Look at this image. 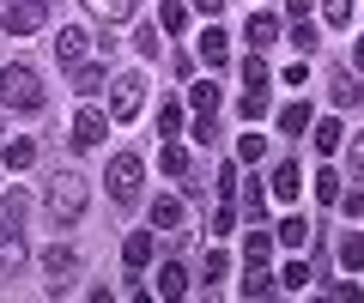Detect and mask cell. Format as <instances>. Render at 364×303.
Instances as JSON below:
<instances>
[{"label": "cell", "instance_id": "obj_1", "mask_svg": "<svg viewBox=\"0 0 364 303\" xmlns=\"http://www.w3.org/2000/svg\"><path fill=\"white\" fill-rule=\"evenodd\" d=\"M85 200H91V182L79 170H55L49 188H43V206H49L55 231H73V224L85 219Z\"/></svg>", "mask_w": 364, "mask_h": 303}, {"label": "cell", "instance_id": "obj_2", "mask_svg": "<svg viewBox=\"0 0 364 303\" xmlns=\"http://www.w3.org/2000/svg\"><path fill=\"white\" fill-rule=\"evenodd\" d=\"M0 104L18 109V116H37V109H43V79H37V67H25V61L6 67V73H0Z\"/></svg>", "mask_w": 364, "mask_h": 303}, {"label": "cell", "instance_id": "obj_3", "mask_svg": "<svg viewBox=\"0 0 364 303\" xmlns=\"http://www.w3.org/2000/svg\"><path fill=\"white\" fill-rule=\"evenodd\" d=\"M140 176H146V164H140V152H116V158H109V200H116V206H134V200H140Z\"/></svg>", "mask_w": 364, "mask_h": 303}, {"label": "cell", "instance_id": "obj_4", "mask_svg": "<svg viewBox=\"0 0 364 303\" xmlns=\"http://www.w3.org/2000/svg\"><path fill=\"white\" fill-rule=\"evenodd\" d=\"M18 219H25V194H6L0 200V267H18L25 261V237H18Z\"/></svg>", "mask_w": 364, "mask_h": 303}, {"label": "cell", "instance_id": "obj_5", "mask_svg": "<svg viewBox=\"0 0 364 303\" xmlns=\"http://www.w3.org/2000/svg\"><path fill=\"white\" fill-rule=\"evenodd\" d=\"M140 109H146V79H140V73H116V79H109V116L134 121Z\"/></svg>", "mask_w": 364, "mask_h": 303}, {"label": "cell", "instance_id": "obj_6", "mask_svg": "<svg viewBox=\"0 0 364 303\" xmlns=\"http://www.w3.org/2000/svg\"><path fill=\"white\" fill-rule=\"evenodd\" d=\"M49 25V0H6V37H31Z\"/></svg>", "mask_w": 364, "mask_h": 303}, {"label": "cell", "instance_id": "obj_7", "mask_svg": "<svg viewBox=\"0 0 364 303\" xmlns=\"http://www.w3.org/2000/svg\"><path fill=\"white\" fill-rule=\"evenodd\" d=\"M109 121H116L109 109H79V116H73V145H85V152H91V145H104Z\"/></svg>", "mask_w": 364, "mask_h": 303}, {"label": "cell", "instance_id": "obj_8", "mask_svg": "<svg viewBox=\"0 0 364 303\" xmlns=\"http://www.w3.org/2000/svg\"><path fill=\"white\" fill-rule=\"evenodd\" d=\"M152 249H158V237H152V231H128V243H122V261H128L134 273H140V267L152 261Z\"/></svg>", "mask_w": 364, "mask_h": 303}, {"label": "cell", "instance_id": "obj_9", "mask_svg": "<svg viewBox=\"0 0 364 303\" xmlns=\"http://www.w3.org/2000/svg\"><path fill=\"white\" fill-rule=\"evenodd\" d=\"M249 49H267V43H279V13H249Z\"/></svg>", "mask_w": 364, "mask_h": 303}, {"label": "cell", "instance_id": "obj_10", "mask_svg": "<svg viewBox=\"0 0 364 303\" xmlns=\"http://www.w3.org/2000/svg\"><path fill=\"white\" fill-rule=\"evenodd\" d=\"M91 18H104V25H122V18H134V6L140 0H79Z\"/></svg>", "mask_w": 364, "mask_h": 303}, {"label": "cell", "instance_id": "obj_11", "mask_svg": "<svg viewBox=\"0 0 364 303\" xmlns=\"http://www.w3.org/2000/svg\"><path fill=\"white\" fill-rule=\"evenodd\" d=\"M340 133H346V128H340L334 116H328V121H310V145L322 152V158H334V152H340Z\"/></svg>", "mask_w": 364, "mask_h": 303}, {"label": "cell", "instance_id": "obj_12", "mask_svg": "<svg viewBox=\"0 0 364 303\" xmlns=\"http://www.w3.org/2000/svg\"><path fill=\"white\" fill-rule=\"evenodd\" d=\"M43 267H49V279H55V291L67 285V279H73V249H61V243H55V249H43Z\"/></svg>", "mask_w": 364, "mask_h": 303}, {"label": "cell", "instance_id": "obj_13", "mask_svg": "<svg viewBox=\"0 0 364 303\" xmlns=\"http://www.w3.org/2000/svg\"><path fill=\"white\" fill-rule=\"evenodd\" d=\"M0 158H6V170H31V164H37V140H25V133H13Z\"/></svg>", "mask_w": 364, "mask_h": 303}, {"label": "cell", "instance_id": "obj_14", "mask_svg": "<svg viewBox=\"0 0 364 303\" xmlns=\"http://www.w3.org/2000/svg\"><path fill=\"white\" fill-rule=\"evenodd\" d=\"M79 55H85V31L61 25V31H55V61H79Z\"/></svg>", "mask_w": 364, "mask_h": 303}, {"label": "cell", "instance_id": "obj_15", "mask_svg": "<svg viewBox=\"0 0 364 303\" xmlns=\"http://www.w3.org/2000/svg\"><path fill=\"white\" fill-rule=\"evenodd\" d=\"M200 61H207V67H225V61H231V43H225L219 25H207V37H200Z\"/></svg>", "mask_w": 364, "mask_h": 303}, {"label": "cell", "instance_id": "obj_16", "mask_svg": "<svg viewBox=\"0 0 364 303\" xmlns=\"http://www.w3.org/2000/svg\"><path fill=\"white\" fill-rule=\"evenodd\" d=\"M267 85H273V79H267ZM267 85H243V97H237V109H243L249 121H261V116H267V104H273V92H267Z\"/></svg>", "mask_w": 364, "mask_h": 303}, {"label": "cell", "instance_id": "obj_17", "mask_svg": "<svg viewBox=\"0 0 364 303\" xmlns=\"http://www.w3.org/2000/svg\"><path fill=\"white\" fill-rule=\"evenodd\" d=\"M310 104H286V109H279V133H291V140H304V133H310Z\"/></svg>", "mask_w": 364, "mask_h": 303}, {"label": "cell", "instance_id": "obj_18", "mask_svg": "<svg viewBox=\"0 0 364 303\" xmlns=\"http://www.w3.org/2000/svg\"><path fill=\"white\" fill-rule=\"evenodd\" d=\"M176 224H182V200L158 194V200H152V231H176Z\"/></svg>", "mask_w": 364, "mask_h": 303}, {"label": "cell", "instance_id": "obj_19", "mask_svg": "<svg viewBox=\"0 0 364 303\" xmlns=\"http://www.w3.org/2000/svg\"><path fill=\"white\" fill-rule=\"evenodd\" d=\"M298 188H304L298 164H279V170H273V194H279V200H298Z\"/></svg>", "mask_w": 364, "mask_h": 303}, {"label": "cell", "instance_id": "obj_20", "mask_svg": "<svg viewBox=\"0 0 364 303\" xmlns=\"http://www.w3.org/2000/svg\"><path fill=\"white\" fill-rule=\"evenodd\" d=\"M182 291H188V273H182L176 261H164L158 267V297H182Z\"/></svg>", "mask_w": 364, "mask_h": 303}, {"label": "cell", "instance_id": "obj_21", "mask_svg": "<svg viewBox=\"0 0 364 303\" xmlns=\"http://www.w3.org/2000/svg\"><path fill=\"white\" fill-rule=\"evenodd\" d=\"M340 267H346V273L364 267V231H346V237H340Z\"/></svg>", "mask_w": 364, "mask_h": 303}, {"label": "cell", "instance_id": "obj_22", "mask_svg": "<svg viewBox=\"0 0 364 303\" xmlns=\"http://www.w3.org/2000/svg\"><path fill=\"white\" fill-rule=\"evenodd\" d=\"M346 176H334V170H316V200H322V206H340V194H346Z\"/></svg>", "mask_w": 364, "mask_h": 303}, {"label": "cell", "instance_id": "obj_23", "mask_svg": "<svg viewBox=\"0 0 364 303\" xmlns=\"http://www.w3.org/2000/svg\"><path fill=\"white\" fill-rule=\"evenodd\" d=\"M273 291V273H267V261H249V279H243V297H267Z\"/></svg>", "mask_w": 364, "mask_h": 303}, {"label": "cell", "instance_id": "obj_24", "mask_svg": "<svg viewBox=\"0 0 364 303\" xmlns=\"http://www.w3.org/2000/svg\"><path fill=\"white\" fill-rule=\"evenodd\" d=\"M158 170L164 176H188V152H182V145H158Z\"/></svg>", "mask_w": 364, "mask_h": 303}, {"label": "cell", "instance_id": "obj_25", "mask_svg": "<svg viewBox=\"0 0 364 303\" xmlns=\"http://www.w3.org/2000/svg\"><path fill=\"white\" fill-rule=\"evenodd\" d=\"M188 104H195L200 116H213V109H219V85H213V79H200V85H188Z\"/></svg>", "mask_w": 364, "mask_h": 303}, {"label": "cell", "instance_id": "obj_26", "mask_svg": "<svg viewBox=\"0 0 364 303\" xmlns=\"http://www.w3.org/2000/svg\"><path fill=\"white\" fill-rule=\"evenodd\" d=\"M273 237L286 243V249H304V243H310V224H304V219H286L279 231H273Z\"/></svg>", "mask_w": 364, "mask_h": 303}, {"label": "cell", "instance_id": "obj_27", "mask_svg": "<svg viewBox=\"0 0 364 303\" xmlns=\"http://www.w3.org/2000/svg\"><path fill=\"white\" fill-rule=\"evenodd\" d=\"M352 6H358V0H322V18H328L334 31H346V25H352Z\"/></svg>", "mask_w": 364, "mask_h": 303}, {"label": "cell", "instance_id": "obj_28", "mask_svg": "<svg viewBox=\"0 0 364 303\" xmlns=\"http://www.w3.org/2000/svg\"><path fill=\"white\" fill-rule=\"evenodd\" d=\"M334 104H340V109H346V104H364V79L340 73V85H334Z\"/></svg>", "mask_w": 364, "mask_h": 303}, {"label": "cell", "instance_id": "obj_29", "mask_svg": "<svg viewBox=\"0 0 364 303\" xmlns=\"http://www.w3.org/2000/svg\"><path fill=\"white\" fill-rule=\"evenodd\" d=\"M97 85H104V67H73V92L79 97H91Z\"/></svg>", "mask_w": 364, "mask_h": 303}, {"label": "cell", "instance_id": "obj_30", "mask_svg": "<svg viewBox=\"0 0 364 303\" xmlns=\"http://www.w3.org/2000/svg\"><path fill=\"white\" fill-rule=\"evenodd\" d=\"M261 152H267V133H243V140H237V158L243 164H255Z\"/></svg>", "mask_w": 364, "mask_h": 303}, {"label": "cell", "instance_id": "obj_31", "mask_svg": "<svg viewBox=\"0 0 364 303\" xmlns=\"http://www.w3.org/2000/svg\"><path fill=\"white\" fill-rule=\"evenodd\" d=\"M158 25H164V37H176V31L188 25V6H176V0H164V18H158Z\"/></svg>", "mask_w": 364, "mask_h": 303}, {"label": "cell", "instance_id": "obj_32", "mask_svg": "<svg viewBox=\"0 0 364 303\" xmlns=\"http://www.w3.org/2000/svg\"><path fill=\"white\" fill-rule=\"evenodd\" d=\"M273 243H279V237H267V231L255 224V231H249V261H267V255H273Z\"/></svg>", "mask_w": 364, "mask_h": 303}, {"label": "cell", "instance_id": "obj_33", "mask_svg": "<svg viewBox=\"0 0 364 303\" xmlns=\"http://www.w3.org/2000/svg\"><path fill=\"white\" fill-rule=\"evenodd\" d=\"M291 43H298V49L310 55L316 43H322V37H316V25H310V18H291Z\"/></svg>", "mask_w": 364, "mask_h": 303}, {"label": "cell", "instance_id": "obj_34", "mask_svg": "<svg viewBox=\"0 0 364 303\" xmlns=\"http://www.w3.org/2000/svg\"><path fill=\"white\" fill-rule=\"evenodd\" d=\"M243 212H249V219H255V224H261V219H267V194H261V188H255V182H249V188H243Z\"/></svg>", "mask_w": 364, "mask_h": 303}, {"label": "cell", "instance_id": "obj_35", "mask_svg": "<svg viewBox=\"0 0 364 303\" xmlns=\"http://www.w3.org/2000/svg\"><path fill=\"white\" fill-rule=\"evenodd\" d=\"M267 79H273L267 61H261V55H249V61H243V85H267Z\"/></svg>", "mask_w": 364, "mask_h": 303}, {"label": "cell", "instance_id": "obj_36", "mask_svg": "<svg viewBox=\"0 0 364 303\" xmlns=\"http://www.w3.org/2000/svg\"><path fill=\"white\" fill-rule=\"evenodd\" d=\"M279 285H286V291H304V285H310V267H304V261H291L286 273H279Z\"/></svg>", "mask_w": 364, "mask_h": 303}, {"label": "cell", "instance_id": "obj_37", "mask_svg": "<svg viewBox=\"0 0 364 303\" xmlns=\"http://www.w3.org/2000/svg\"><path fill=\"white\" fill-rule=\"evenodd\" d=\"M225 273H231V261H225V255L213 249V255H207V267H200V279H207V285H213V279H225Z\"/></svg>", "mask_w": 364, "mask_h": 303}, {"label": "cell", "instance_id": "obj_38", "mask_svg": "<svg viewBox=\"0 0 364 303\" xmlns=\"http://www.w3.org/2000/svg\"><path fill=\"white\" fill-rule=\"evenodd\" d=\"M134 49H140V55H158V49H164V37H158V25H146L140 37H134Z\"/></svg>", "mask_w": 364, "mask_h": 303}, {"label": "cell", "instance_id": "obj_39", "mask_svg": "<svg viewBox=\"0 0 364 303\" xmlns=\"http://www.w3.org/2000/svg\"><path fill=\"white\" fill-rule=\"evenodd\" d=\"M176 128H182V109L164 104V109H158V133H176Z\"/></svg>", "mask_w": 364, "mask_h": 303}, {"label": "cell", "instance_id": "obj_40", "mask_svg": "<svg viewBox=\"0 0 364 303\" xmlns=\"http://www.w3.org/2000/svg\"><path fill=\"white\" fill-rule=\"evenodd\" d=\"M340 206H346V219H364V182L352 188V194H340Z\"/></svg>", "mask_w": 364, "mask_h": 303}, {"label": "cell", "instance_id": "obj_41", "mask_svg": "<svg viewBox=\"0 0 364 303\" xmlns=\"http://www.w3.org/2000/svg\"><path fill=\"white\" fill-rule=\"evenodd\" d=\"M352 182H364V133H352Z\"/></svg>", "mask_w": 364, "mask_h": 303}, {"label": "cell", "instance_id": "obj_42", "mask_svg": "<svg viewBox=\"0 0 364 303\" xmlns=\"http://www.w3.org/2000/svg\"><path fill=\"white\" fill-rule=\"evenodd\" d=\"M231 224H237V212H231V206H219V212H213V237H225Z\"/></svg>", "mask_w": 364, "mask_h": 303}, {"label": "cell", "instance_id": "obj_43", "mask_svg": "<svg viewBox=\"0 0 364 303\" xmlns=\"http://www.w3.org/2000/svg\"><path fill=\"white\" fill-rule=\"evenodd\" d=\"M195 13H207V18H219V13H225V0H195Z\"/></svg>", "mask_w": 364, "mask_h": 303}, {"label": "cell", "instance_id": "obj_44", "mask_svg": "<svg viewBox=\"0 0 364 303\" xmlns=\"http://www.w3.org/2000/svg\"><path fill=\"white\" fill-rule=\"evenodd\" d=\"M286 18H310V0H286Z\"/></svg>", "mask_w": 364, "mask_h": 303}, {"label": "cell", "instance_id": "obj_45", "mask_svg": "<svg viewBox=\"0 0 364 303\" xmlns=\"http://www.w3.org/2000/svg\"><path fill=\"white\" fill-rule=\"evenodd\" d=\"M352 55H358V67H364V37H358V49H352Z\"/></svg>", "mask_w": 364, "mask_h": 303}]
</instances>
